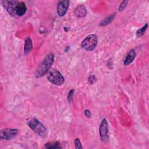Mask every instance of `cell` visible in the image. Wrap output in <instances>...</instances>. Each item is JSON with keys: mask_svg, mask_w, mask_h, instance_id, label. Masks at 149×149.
Instances as JSON below:
<instances>
[{"mask_svg": "<svg viewBox=\"0 0 149 149\" xmlns=\"http://www.w3.org/2000/svg\"><path fill=\"white\" fill-rule=\"evenodd\" d=\"M136 57V52L134 49H131L127 54L124 61L123 64L125 66H127L132 63Z\"/></svg>", "mask_w": 149, "mask_h": 149, "instance_id": "10", "label": "cell"}, {"mask_svg": "<svg viewBox=\"0 0 149 149\" xmlns=\"http://www.w3.org/2000/svg\"><path fill=\"white\" fill-rule=\"evenodd\" d=\"M74 90L72 89V90H70L69 93H68V97H67V99H68V101L69 102H70L72 100V98H73V94H74Z\"/></svg>", "mask_w": 149, "mask_h": 149, "instance_id": "16", "label": "cell"}, {"mask_svg": "<svg viewBox=\"0 0 149 149\" xmlns=\"http://www.w3.org/2000/svg\"><path fill=\"white\" fill-rule=\"evenodd\" d=\"M19 133V130L17 129L5 128L1 130L0 138L1 140H10L15 137Z\"/></svg>", "mask_w": 149, "mask_h": 149, "instance_id": "7", "label": "cell"}, {"mask_svg": "<svg viewBox=\"0 0 149 149\" xmlns=\"http://www.w3.org/2000/svg\"><path fill=\"white\" fill-rule=\"evenodd\" d=\"M54 54L50 53L48 54L38 66L35 73L36 77L39 78L44 76L51 68L54 63Z\"/></svg>", "mask_w": 149, "mask_h": 149, "instance_id": "2", "label": "cell"}, {"mask_svg": "<svg viewBox=\"0 0 149 149\" xmlns=\"http://www.w3.org/2000/svg\"><path fill=\"white\" fill-rule=\"evenodd\" d=\"M74 13L78 17H84L87 15V9L84 5H78L75 10Z\"/></svg>", "mask_w": 149, "mask_h": 149, "instance_id": "9", "label": "cell"}, {"mask_svg": "<svg viewBox=\"0 0 149 149\" xmlns=\"http://www.w3.org/2000/svg\"><path fill=\"white\" fill-rule=\"evenodd\" d=\"M84 115H85V116H86L87 118H90L91 117V112H90V110H88V109H86V110L84 111Z\"/></svg>", "mask_w": 149, "mask_h": 149, "instance_id": "18", "label": "cell"}, {"mask_svg": "<svg viewBox=\"0 0 149 149\" xmlns=\"http://www.w3.org/2000/svg\"><path fill=\"white\" fill-rule=\"evenodd\" d=\"M147 28H148V24L146 23V24L144 26H143L141 28H140V29H139L137 30V31H136V36H137V37H140L143 36L145 32L146 31Z\"/></svg>", "mask_w": 149, "mask_h": 149, "instance_id": "14", "label": "cell"}, {"mask_svg": "<svg viewBox=\"0 0 149 149\" xmlns=\"http://www.w3.org/2000/svg\"><path fill=\"white\" fill-rule=\"evenodd\" d=\"M115 13H113L109 16H108V17H105L104 20H102L99 24V25L100 26H107L109 24H110L115 19Z\"/></svg>", "mask_w": 149, "mask_h": 149, "instance_id": "12", "label": "cell"}, {"mask_svg": "<svg viewBox=\"0 0 149 149\" xmlns=\"http://www.w3.org/2000/svg\"><path fill=\"white\" fill-rule=\"evenodd\" d=\"M99 133L101 140L104 143H108L109 140L108 124L107 120L104 118L100 123L99 128Z\"/></svg>", "mask_w": 149, "mask_h": 149, "instance_id": "6", "label": "cell"}, {"mask_svg": "<svg viewBox=\"0 0 149 149\" xmlns=\"http://www.w3.org/2000/svg\"><path fill=\"white\" fill-rule=\"evenodd\" d=\"M98 43V36L92 34L87 36L81 42V47L86 51H91L94 50Z\"/></svg>", "mask_w": 149, "mask_h": 149, "instance_id": "4", "label": "cell"}, {"mask_svg": "<svg viewBox=\"0 0 149 149\" xmlns=\"http://www.w3.org/2000/svg\"><path fill=\"white\" fill-rule=\"evenodd\" d=\"M33 49L32 40L30 37H27L24 41V53L25 55L29 54Z\"/></svg>", "mask_w": 149, "mask_h": 149, "instance_id": "11", "label": "cell"}, {"mask_svg": "<svg viewBox=\"0 0 149 149\" xmlns=\"http://www.w3.org/2000/svg\"><path fill=\"white\" fill-rule=\"evenodd\" d=\"M47 79L49 82L56 86H61L65 82V79L61 72L57 69L51 70L48 75Z\"/></svg>", "mask_w": 149, "mask_h": 149, "instance_id": "5", "label": "cell"}, {"mask_svg": "<svg viewBox=\"0 0 149 149\" xmlns=\"http://www.w3.org/2000/svg\"><path fill=\"white\" fill-rule=\"evenodd\" d=\"M128 2H129L128 1H123L120 3V5H119V9H118L119 10V11H122V10H123L125 9V8L127 6V5Z\"/></svg>", "mask_w": 149, "mask_h": 149, "instance_id": "15", "label": "cell"}, {"mask_svg": "<svg viewBox=\"0 0 149 149\" xmlns=\"http://www.w3.org/2000/svg\"><path fill=\"white\" fill-rule=\"evenodd\" d=\"M74 144H75L76 148H77V149H82L83 148V147L81 146V142H80L79 139L77 138L74 140Z\"/></svg>", "mask_w": 149, "mask_h": 149, "instance_id": "17", "label": "cell"}, {"mask_svg": "<svg viewBox=\"0 0 149 149\" xmlns=\"http://www.w3.org/2000/svg\"><path fill=\"white\" fill-rule=\"evenodd\" d=\"M69 5L70 1L69 0H63L59 1L56 7L58 15L61 17L63 16L66 13Z\"/></svg>", "mask_w": 149, "mask_h": 149, "instance_id": "8", "label": "cell"}, {"mask_svg": "<svg viewBox=\"0 0 149 149\" xmlns=\"http://www.w3.org/2000/svg\"><path fill=\"white\" fill-rule=\"evenodd\" d=\"M27 123L30 129L41 137L47 136L48 131L45 126L36 118H31L27 120Z\"/></svg>", "mask_w": 149, "mask_h": 149, "instance_id": "3", "label": "cell"}, {"mask_svg": "<svg viewBox=\"0 0 149 149\" xmlns=\"http://www.w3.org/2000/svg\"><path fill=\"white\" fill-rule=\"evenodd\" d=\"M1 3L8 13L13 17L22 16L27 11L26 3L23 1L5 0Z\"/></svg>", "mask_w": 149, "mask_h": 149, "instance_id": "1", "label": "cell"}, {"mask_svg": "<svg viewBox=\"0 0 149 149\" xmlns=\"http://www.w3.org/2000/svg\"><path fill=\"white\" fill-rule=\"evenodd\" d=\"M45 148H61L62 147L60 145V143L58 141L54 143H48L45 144Z\"/></svg>", "mask_w": 149, "mask_h": 149, "instance_id": "13", "label": "cell"}]
</instances>
